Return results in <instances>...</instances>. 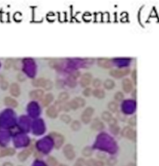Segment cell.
<instances>
[{"mask_svg":"<svg viewBox=\"0 0 159 166\" xmlns=\"http://www.w3.org/2000/svg\"><path fill=\"white\" fill-rule=\"evenodd\" d=\"M108 107H109V109H110L111 111H113V112H115L117 110V105L115 104V102H111L108 105Z\"/></svg>","mask_w":159,"mask_h":166,"instance_id":"cell-26","label":"cell"},{"mask_svg":"<svg viewBox=\"0 0 159 166\" xmlns=\"http://www.w3.org/2000/svg\"><path fill=\"white\" fill-rule=\"evenodd\" d=\"M46 81H47V80L43 78H35V80H33V81H32V85L33 87H35V88H44Z\"/></svg>","mask_w":159,"mask_h":166,"instance_id":"cell-5","label":"cell"},{"mask_svg":"<svg viewBox=\"0 0 159 166\" xmlns=\"http://www.w3.org/2000/svg\"><path fill=\"white\" fill-rule=\"evenodd\" d=\"M123 85H124V90L126 91V92H129L128 87H129V89H131V83H130V81H129L128 80H125L124 82H123Z\"/></svg>","mask_w":159,"mask_h":166,"instance_id":"cell-24","label":"cell"},{"mask_svg":"<svg viewBox=\"0 0 159 166\" xmlns=\"http://www.w3.org/2000/svg\"><path fill=\"white\" fill-rule=\"evenodd\" d=\"M4 103H5V105L7 106H10V107H17L18 106V102L12 97H5V99H4Z\"/></svg>","mask_w":159,"mask_h":166,"instance_id":"cell-8","label":"cell"},{"mask_svg":"<svg viewBox=\"0 0 159 166\" xmlns=\"http://www.w3.org/2000/svg\"><path fill=\"white\" fill-rule=\"evenodd\" d=\"M57 166H67V165H65V164H58Z\"/></svg>","mask_w":159,"mask_h":166,"instance_id":"cell-36","label":"cell"},{"mask_svg":"<svg viewBox=\"0 0 159 166\" xmlns=\"http://www.w3.org/2000/svg\"><path fill=\"white\" fill-rule=\"evenodd\" d=\"M53 99H54V97H53V94L52 93H47L45 95V97L42 99V106H49L50 104L52 103V101H53Z\"/></svg>","mask_w":159,"mask_h":166,"instance_id":"cell-6","label":"cell"},{"mask_svg":"<svg viewBox=\"0 0 159 166\" xmlns=\"http://www.w3.org/2000/svg\"><path fill=\"white\" fill-rule=\"evenodd\" d=\"M80 128H81V123L80 121H78V120H74V121L71 123V129L74 132L80 130Z\"/></svg>","mask_w":159,"mask_h":166,"instance_id":"cell-15","label":"cell"},{"mask_svg":"<svg viewBox=\"0 0 159 166\" xmlns=\"http://www.w3.org/2000/svg\"><path fill=\"white\" fill-rule=\"evenodd\" d=\"M115 100L116 101H121L123 99V93H116L115 95Z\"/></svg>","mask_w":159,"mask_h":166,"instance_id":"cell-31","label":"cell"},{"mask_svg":"<svg viewBox=\"0 0 159 166\" xmlns=\"http://www.w3.org/2000/svg\"><path fill=\"white\" fill-rule=\"evenodd\" d=\"M92 76L89 73H85L82 75V77L80 78V85L84 88H87V86L89 85V83L91 82Z\"/></svg>","mask_w":159,"mask_h":166,"instance_id":"cell-2","label":"cell"},{"mask_svg":"<svg viewBox=\"0 0 159 166\" xmlns=\"http://www.w3.org/2000/svg\"><path fill=\"white\" fill-rule=\"evenodd\" d=\"M74 101L76 102L77 106H78L79 107H82V106H84L86 105V101L84 100L83 98H81V97H75V98H74Z\"/></svg>","mask_w":159,"mask_h":166,"instance_id":"cell-19","label":"cell"},{"mask_svg":"<svg viewBox=\"0 0 159 166\" xmlns=\"http://www.w3.org/2000/svg\"><path fill=\"white\" fill-rule=\"evenodd\" d=\"M63 152H64L65 157H66V158H68V159H69V155H70V154H72V155L74 156V149H73V146H72V145H70V144H69V145H66L65 147H64V149H63Z\"/></svg>","mask_w":159,"mask_h":166,"instance_id":"cell-10","label":"cell"},{"mask_svg":"<svg viewBox=\"0 0 159 166\" xmlns=\"http://www.w3.org/2000/svg\"><path fill=\"white\" fill-rule=\"evenodd\" d=\"M92 94H93L95 97H97V98H99V99L103 98L104 96H105V93H104L103 91L100 90V89H96V90H94L93 92H92Z\"/></svg>","mask_w":159,"mask_h":166,"instance_id":"cell-14","label":"cell"},{"mask_svg":"<svg viewBox=\"0 0 159 166\" xmlns=\"http://www.w3.org/2000/svg\"><path fill=\"white\" fill-rule=\"evenodd\" d=\"M79 76H80V73H79L78 71H73V72H71V77H72L73 80H75V78H77Z\"/></svg>","mask_w":159,"mask_h":166,"instance_id":"cell-30","label":"cell"},{"mask_svg":"<svg viewBox=\"0 0 159 166\" xmlns=\"http://www.w3.org/2000/svg\"><path fill=\"white\" fill-rule=\"evenodd\" d=\"M10 93L12 96L14 97H18L20 94V88L18 83H12L10 86Z\"/></svg>","mask_w":159,"mask_h":166,"instance_id":"cell-4","label":"cell"},{"mask_svg":"<svg viewBox=\"0 0 159 166\" xmlns=\"http://www.w3.org/2000/svg\"><path fill=\"white\" fill-rule=\"evenodd\" d=\"M29 96H30L31 99H33V100H41L44 96V92L40 89L33 90V91H32V92H30Z\"/></svg>","mask_w":159,"mask_h":166,"instance_id":"cell-3","label":"cell"},{"mask_svg":"<svg viewBox=\"0 0 159 166\" xmlns=\"http://www.w3.org/2000/svg\"><path fill=\"white\" fill-rule=\"evenodd\" d=\"M13 64V61L11 59H8L5 62V69H10L11 67V65Z\"/></svg>","mask_w":159,"mask_h":166,"instance_id":"cell-28","label":"cell"},{"mask_svg":"<svg viewBox=\"0 0 159 166\" xmlns=\"http://www.w3.org/2000/svg\"><path fill=\"white\" fill-rule=\"evenodd\" d=\"M102 118L104 120H106V121H110V120L113 119V118H112V115L109 113V112H103L102 115Z\"/></svg>","mask_w":159,"mask_h":166,"instance_id":"cell-22","label":"cell"},{"mask_svg":"<svg viewBox=\"0 0 159 166\" xmlns=\"http://www.w3.org/2000/svg\"><path fill=\"white\" fill-rule=\"evenodd\" d=\"M94 113V108L93 107H87V108L84 110V112L81 115V119L84 123H89L92 115Z\"/></svg>","mask_w":159,"mask_h":166,"instance_id":"cell-1","label":"cell"},{"mask_svg":"<svg viewBox=\"0 0 159 166\" xmlns=\"http://www.w3.org/2000/svg\"><path fill=\"white\" fill-rule=\"evenodd\" d=\"M91 93H92V91H91L90 88H86L83 92V95H84V96H86V97L89 96Z\"/></svg>","mask_w":159,"mask_h":166,"instance_id":"cell-29","label":"cell"},{"mask_svg":"<svg viewBox=\"0 0 159 166\" xmlns=\"http://www.w3.org/2000/svg\"><path fill=\"white\" fill-rule=\"evenodd\" d=\"M17 78H18V80L19 81H25V80H26V78H25L24 75H23L22 73H20L17 75Z\"/></svg>","mask_w":159,"mask_h":166,"instance_id":"cell-32","label":"cell"},{"mask_svg":"<svg viewBox=\"0 0 159 166\" xmlns=\"http://www.w3.org/2000/svg\"><path fill=\"white\" fill-rule=\"evenodd\" d=\"M92 85H93L94 88L99 89L100 87V85H102V81H100L99 78H95V80L92 81Z\"/></svg>","mask_w":159,"mask_h":166,"instance_id":"cell-25","label":"cell"},{"mask_svg":"<svg viewBox=\"0 0 159 166\" xmlns=\"http://www.w3.org/2000/svg\"><path fill=\"white\" fill-rule=\"evenodd\" d=\"M69 104V106H70V108L71 109H73V110H76L79 108V106H77V104L76 102L74 101V99H73V100H71L70 102H68Z\"/></svg>","mask_w":159,"mask_h":166,"instance_id":"cell-20","label":"cell"},{"mask_svg":"<svg viewBox=\"0 0 159 166\" xmlns=\"http://www.w3.org/2000/svg\"><path fill=\"white\" fill-rule=\"evenodd\" d=\"M103 85H104V88H106V89H108V90H111V89L114 88L115 82L113 81L112 80H106L105 81H104Z\"/></svg>","mask_w":159,"mask_h":166,"instance_id":"cell-17","label":"cell"},{"mask_svg":"<svg viewBox=\"0 0 159 166\" xmlns=\"http://www.w3.org/2000/svg\"><path fill=\"white\" fill-rule=\"evenodd\" d=\"M52 87H53L52 81H50L49 80H47V81H46V84H45L43 89H45L46 91H50V90L52 89Z\"/></svg>","mask_w":159,"mask_h":166,"instance_id":"cell-23","label":"cell"},{"mask_svg":"<svg viewBox=\"0 0 159 166\" xmlns=\"http://www.w3.org/2000/svg\"><path fill=\"white\" fill-rule=\"evenodd\" d=\"M47 161H48V163L50 166H57V165H58L57 160H56L54 157H48Z\"/></svg>","mask_w":159,"mask_h":166,"instance_id":"cell-21","label":"cell"},{"mask_svg":"<svg viewBox=\"0 0 159 166\" xmlns=\"http://www.w3.org/2000/svg\"><path fill=\"white\" fill-rule=\"evenodd\" d=\"M92 163H93V160H90V161H87V166H92Z\"/></svg>","mask_w":159,"mask_h":166,"instance_id":"cell-33","label":"cell"},{"mask_svg":"<svg viewBox=\"0 0 159 166\" xmlns=\"http://www.w3.org/2000/svg\"><path fill=\"white\" fill-rule=\"evenodd\" d=\"M98 64L100 66H102V67H110V61H108L107 59H100L98 61Z\"/></svg>","mask_w":159,"mask_h":166,"instance_id":"cell-16","label":"cell"},{"mask_svg":"<svg viewBox=\"0 0 159 166\" xmlns=\"http://www.w3.org/2000/svg\"><path fill=\"white\" fill-rule=\"evenodd\" d=\"M15 150L13 148H8V149H3V150L0 151V157H4V156H12L14 155Z\"/></svg>","mask_w":159,"mask_h":166,"instance_id":"cell-12","label":"cell"},{"mask_svg":"<svg viewBox=\"0 0 159 166\" xmlns=\"http://www.w3.org/2000/svg\"><path fill=\"white\" fill-rule=\"evenodd\" d=\"M3 166H13V164H12L11 163H10V161H8V163H4Z\"/></svg>","mask_w":159,"mask_h":166,"instance_id":"cell-34","label":"cell"},{"mask_svg":"<svg viewBox=\"0 0 159 166\" xmlns=\"http://www.w3.org/2000/svg\"><path fill=\"white\" fill-rule=\"evenodd\" d=\"M91 128H92V129H94V130H97V131L102 130L103 129V124L100 121H99L98 119H95L93 121V123H92Z\"/></svg>","mask_w":159,"mask_h":166,"instance_id":"cell-13","label":"cell"},{"mask_svg":"<svg viewBox=\"0 0 159 166\" xmlns=\"http://www.w3.org/2000/svg\"><path fill=\"white\" fill-rule=\"evenodd\" d=\"M69 99V93L66 92H62L58 95V101L61 103H64Z\"/></svg>","mask_w":159,"mask_h":166,"instance_id":"cell-11","label":"cell"},{"mask_svg":"<svg viewBox=\"0 0 159 166\" xmlns=\"http://www.w3.org/2000/svg\"><path fill=\"white\" fill-rule=\"evenodd\" d=\"M60 119H61V120L62 122H64V123H66V124H68V123H70L71 121H72V119H71L70 116L67 115V114H62V115H61Z\"/></svg>","mask_w":159,"mask_h":166,"instance_id":"cell-18","label":"cell"},{"mask_svg":"<svg viewBox=\"0 0 159 166\" xmlns=\"http://www.w3.org/2000/svg\"><path fill=\"white\" fill-rule=\"evenodd\" d=\"M8 87H10V85H8V81H6V80H4L3 82L0 83V88H1L3 91H6V90H8Z\"/></svg>","mask_w":159,"mask_h":166,"instance_id":"cell-27","label":"cell"},{"mask_svg":"<svg viewBox=\"0 0 159 166\" xmlns=\"http://www.w3.org/2000/svg\"><path fill=\"white\" fill-rule=\"evenodd\" d=\"M58 113H59V110L57 109V107L55 106H49L48 108L47 109V115L48 116L49 118H52V119L57 118Z\"/></svg>","mask_w":159,"mask_h":166,"instance_id":"cell-7","label":"cell"},{"mask_svg":"<svg viewBox=\"0 0 159 166\" xmlns=\"http://www.w3.org/2000/svg\"><path fill=\"white\" fill-rule=\"evenodd\" d=\"M30 153H31L30 150H28V149H25V150H23V151H20L18 154V159L20 160V161H24L29 156H30Z\"/></svg>","mask_w":159,"mask_h":166,"instance_id":"cell-9","label":"cell"},{"mask_svg":"<svg viewBox=\"0 0 159 166\" xmlns=\"http://www.w3.org/2000/svg\"><path fill=\"white\" fill-rule=\"evenodd\" d=\"M4 80H4V77L2 76V75H0V83L3 82Z\"/></svg>","mask_w":159,"mask_h":166,"instance_id":"cell-35","label":"cell"}]
</instances>
